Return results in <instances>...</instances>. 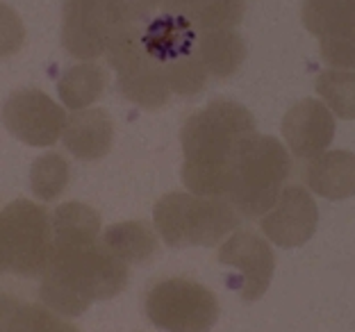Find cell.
Masks as SVG:
<instances>
[{"instance_id":"13","label":"cell","mask_w":355,"mask_h":332,"mask_svg":"<svg viewBox=\"0 0 355 332\" xmlns=\"http://www.w3.org/2000/svg\"><path fill=\"white\" fill-rule=\"evenodd\" d=\"M64 148L83 161L103 159L112 150L114 141V123L105 110H76L67 119L62 132Z\"/></svg>"},{"instance_id":"10","label":"cell","mask_w":355,"mask_h":332,"mask_svg":"<svg viewBox=\"0 0 355 332\" xmlns=\"http://www.w3.org/2000/svg\"><path fill=\"white\" fill-rule=\"evenodd\" d=\"M216 260L239 271L237 278L230 280V287H235L241 301L246 303H253L266 294L276 271V257L269 248V241L257 237L255 232H235L228 237L219 248Z\"/></svg>"},{"instance_id":"3","label":"cell","mask_w":355,"mask_h":332,"mask_svg":"<svg viewBox=\"0 0 355 332\" xmlns=\"http://www.w3.org/2000/svg\"><path fill=\"white\" fill-rule=\"evenodd\" d=\"M292 173V159L276 137L246 134L230 159V184L225 198L246 218H260L276 202Z\"/></svg>"},{"instance_id":"4","label":"cell","mask_w":355,"mask_h":332,"mask_svg":"<svg viewBox=\"0 0 355 332\" xmlns=\"http://www.w3.org/2000/svg\"><path fill=\"white\" fill-rule=\"evenodd\" d=\"M153 221L166 246H214L239 228V212L221 196L166 193L153 209Z\"/></svg>"},{"instance_id":"11","label":"cell","mask_w":355,"mask_h":332,"mask_svg":"<svg viewBox=\"0 0 355 332\" xmlns=\"http://www.w3.org/2000/svg\"><path fill=\"white\" fill-rule=\"evenodd\" d=\"M319 223L317 202L301 184H287L269 212L260 218L262 232L280 248H296L308 241Z\"/></svg>"},{"instance_id":"25","label":"cell","mask_w":355,"mask_h":332,"mask_svg":"<svg viewBox=\"0 0 355 332\" xmlns=\"http://www.w3.org/2000/svg\"><path fill=\"white\" fill-rule=\"evenodd\" d=\"M164 71H166V80H168L171 91L180 96H196L198 91H203L207 76H209L196 53H191L187 58H180L175 62H168Z\"/></svg>"},{"instance_id":"24","label":"cell","mask_w":355,"mask_h":332,"mask_svg":"<svg viewBox=\"0 0 355 332\" xmlns=\"http://www.w3.org/2000/svg\"><path fill=\"white\" fill-rule=\"evenodd\" d=\"M244 0H196L189 12V21L198 32L232 30L244 19Z\"/></svg>"},{"instance_id":"14","label":"cell","mask_w":355,"mask_h":332,"mask_svg":"<svg viewBox=\"0 0 355 332\" xmlns=\"http://www.w3.org/2000/svg\"><path fill=\"white\" fill-rule=\"evenodd\" d=\"M196 28L189 19L175 14H153L141 26V44L153 60H157L162 67L168 62L196 53Z\"/></svg>"},{"instance_id":"26","label":"cell","mask_w":355,"mask_h":332,"mask_svg":"<svg viewBox=\"0 0 355 332\" xmlns=\"http://www.w3.org/2000/svg\"><path fill=\"white\" fill-rule=\"evenodd\" d=\"M26 42V28L21 16L12 7L0 3V58H10L23 48Z\"/></svg>"},{"instance_id":"22","label":"cell","mask_w":355,"mask_h":332,"mask_svg":"<svg viewBox=\"0 0 355 332\" xmlns=\"http://www.w3.org/2000/svg\"><path fill=\"white\" fill-rule=\"evenodd\" d=\"M317 94L335 116L344 121L355 119V71L328 69L319 73Z\"/></svg>"},{"instance_id":"6","label":"cell","mask_w":355,"mask_h":332,"mask_svg":"<svg viewBox=\"0 0 355 332\" xmlns=\"http://www.w3.org/2000/svg\"><path fill=\"white\" fill-rule=\"evenodd\" d=\"M107 64L116 71V89L125 101L144 110H159L171 98L166 71L141 44V28L128 26L105 51Z\"/></svg>"},{"instance_id":"16","label":"cell","mask_w":355,"mask_h":332,"mask_svg":"<svg viewBox=\"0 0 355 332\" xmlns=\"http://www.w3.org/2000/svg\"><path fill=\"white\" fill-rule=\"evenodd\" d=\"M301 14L319 42L355 39V0H303Z\"/></svg>"},{"instance_id":"23","label":"cell","mask_w":355,"mask_h":332,"mask_svg":"<svg viewBox=\"0 0 355 332\" xmlns=\"http://www.w3.org/2000/svg\"><path fill=\"white\" fill-rule=\"evenodd\" d=\"M71 166L60 152H46L37 157L30 168V187L39 200H55L60 198L64 189L69 187Z\"/></svg>"},{"instance_id":"19","label":"cell","mask_w":355,"mask_h":332,"mask_svg":"<svg viewBox=\"0 0 355 332\" xmlns=\"http://www.w3.org/2000/svg\"><path fill=\"white\" fill-rule=\"evenodd\" d=\"M73 332L71 323L42 305L0 296V332Z\"/></svg>"},{"instance_id":"12","label":"cell","mask_w":355,"mask_h":332,"mask_svg":"<svg viewBox=\"0 0 355 332\" xmlns=\"http://www.w3.org/2000/svg\"><path fill=\"white\" fill-rule=\"evenodd\" d=\"M282 134L296 157L312 159L333 143L335 116L324 101L305 98L296 103L282 119Z\"/></svg>"},{"instance_id":"21","label":"cell","mask_w":355,"mask_h":332,"mask_svg":"<svg viewBox=\"0 0 355 332\" xmlns=\"http://www.w3.org/2000/svg\"><path fill=\"white\" fill-rule=\"evenodd\" d=\"M105 87H107V73L101 64L83 62L64 71L58 82V94L64 107L85 110L101 98Z\"/></svg>"},{"instance_id":"1","label":"cell","mask_w":355,"mask_h":332,"mask_svg":"<svg viewBox=\"0 0 355 332\" xmlns=\"http://www.w3.org/2000/svg\"><path fill=\"white\" fill-rule=\"evenodd\" d=\"M255 132V119L235 101H214L182 125V182L196 196L225 198L235 146Z\"/></svg>"},{"instance_id":"5","label":"cell","mask_w":355,"mask_h":332,"mask_svg":"<svg viewBox=\"0 0 355 332\" xmlns=\"http://www.w3.org/2000/svg\"><path fill=\"white\" fill-rule=\"evenodd\" d=\"M53 253V221L46 207L16 198L0 212V273L42 278Z\"/></svg>"},{"instance_id":"2","label":"cell","mask_w":355,"mask_h":332,"mask_svg":"<svg viewBox=\"0 0 355 332\" xmlns=\"http://www.w3.org/2000/svg\"><path fill=\"white\" fill-rule=\"evenodd\" d=\"M128 264L98 241L83 246H55L42 275L39 301L64 319H76L98 301L119 296L128 285Z\"/></svg>"},{"instance_id":"27","label":"cell","mask_w":355,"mask_h":332,"mask_svg":"<svg viewBox=\"0 0 355 332\" xmlns=\"http://www.w3.org/2000/svg\"><path fill=\"white\" fill-rule=\"evenodd\" d=\"M125 3H128V10H130L132 23L141 28L153 14L159 12V5H162V0H125Z\"/></svg>"},{"instance_id":"15","label":"cell","mask_w":355,"mask_h":332,"mask_svg":"<svg viewBox=\"0 0 355 332\" xmlns=\"http://www.w3.org/2000/svg\"><path fill=\"white\" fill-rule=\"evenodd\" d=\"M305 182L321 198L344 200L355 196V152L324 150L305 168Z\"/></svg>"},{"instance_id":"8","label":"cell","mask_w":355,"mask_h":332,"mask_svg":"<svg viewBox=\"0 0 355 332\" xmlns=\"http://www.w3.org/2000/svg\"><path fill=\"white\" fill-rule=\"evenodd\" d=\"M144 310L155 328L173 332H203L219 319V301L214 291L187 278L155 282L146 294Z\"/></svg>"},{"instance_id":"7","label":"cell","mask_w":355,"mask_h":332,"mask_svg":"<svg viewBox=\"0 0 355 332\" xmlns=\"http://www.w3.org/2000/svg\"><path fill=\"white\" fill-rule=\"evenodd\" d=\"M128 26L132 19L125 0H64L62 46L76 60H98Z\"/></svg>"},{"instance_id":"17","label":"cell","mask_w":355,"mask_h":332,"mask_svg":"<svg viewBox=\"0 0 355 332\" xmlns=\"http://www.w3.org/2000/svg\"><path fill=\"white\" fill-rule=\"evenodd\" d=\"M196 55L209 76L230 78L246 60V44L235 30H207L198 35Z\"/></svg>"},{"instance_id":"9","label":"cell","mask_w":355,"mask_h":332,"mask_svg":"<svg viewBox=\"0 0 355 332\" xmlns=\"http://www.w3.org/2000/svg\"><path fill=\"white\" fill-rule=\"evenodd\" d=\"M3 125L19 141L46 148L62 137L67 112L39 89H19L3 105Z\"/></svg>"},{"instance_id":"20","label":"cell","mask_w":355,"mask_h":332,"mask_svg":"<svg viewBox=\"0 0 355 332\" xmlns=\"http://www.w3.org/2000/svg\"><path fill=\"white\" fill-rule=\"evenodd\" d=\"M51 221L55 246H83L101 237V214L85 202H62Z\"/></svg>"},{"instance_id":"18","label":"cell","mask_w":355,"mask_h":332,"mask_svg":"<svg viewBox=\"0 0 355 332\" xmlns=\"http://www.w3.org/2000/svg\"><path fill=\"white\" fill-rule=\"evenodd\" d=\"M101 244L119 257L121 262L130 264H146L157 253V237L155 232L144 221H123L110 225L101 234Z\"/></svg>"}]
</instances>
